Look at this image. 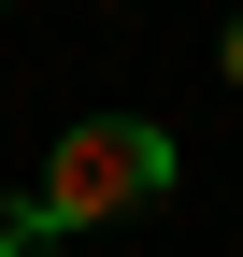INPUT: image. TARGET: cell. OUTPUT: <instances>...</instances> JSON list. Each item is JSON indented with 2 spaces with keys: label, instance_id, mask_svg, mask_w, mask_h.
Here are the masks:
<instances>
[{
  "label": "cell",
  "instance_id": "cell-1",
  "mask_svg": "<svg viewBox=\"0 0 243 257\" xmlns=\"http://www.w3.org/2000/svg\"><path fill=\"white\" fill-rule=\"evenodd\" d=\"M158 186H172V128H143V114H86V128H57L43 186H29V200L0 214V257H43L57 229H100V214H143Z\"/></svg>",
  "mask_w": 243,
  "mask_h": 257
},
{
  "label": "cell",
  "instance_id": "cell-2",
  "mask_svg": "<svg viewBox=\"0 0 243 257\" xmlns=\"http://www.w3.org/2000/svg\"><path fill=\"white\" fill-rule=\"evenodd\" d=\"M215 72H229V86H243V15H229V29H215Z\"/></svg>",
  "mask_w": 243,
  "mask_h": 257
}]
</instances>
